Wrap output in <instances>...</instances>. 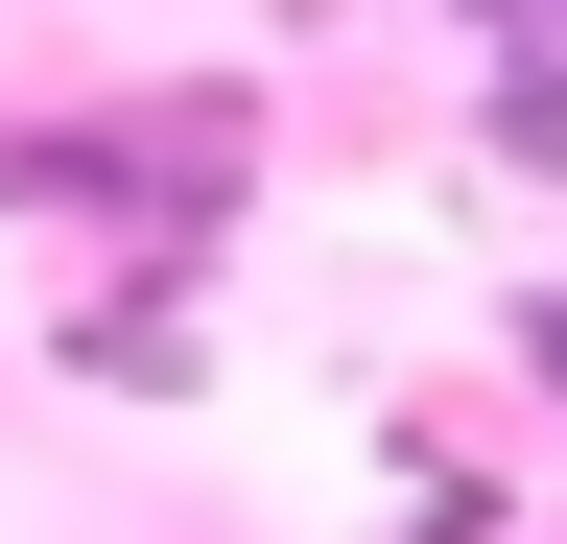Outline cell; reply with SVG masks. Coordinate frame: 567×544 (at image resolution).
<instances>
[{
  "mask_svg": "<svg viewBox=\"0 0 567 544\" xmlns=\"http://www.w3.org/2000/svg\"><path fill=\"white\" fill-rule=\"evenodd\" d=\"M237 166H260V119H237V95H142V119H0V214H118L142 260H189Z\"/></svg>",
  "mask_w": 567,
  "mask_h": 544,
  "instance_id": "6da1fadb",
  "label": "cell"
},
{
  "mask_svg": "<svg viewBox=\"0 0 567 544\" xmlns=\"http://www.w3.org/2000/svg\"><path fill=\"white\" fill-rule=\"evenodd\" d=\"M450 24H496V48H567V0H450Z\"/></svg>",
  "mask_w": 567,
  "mask_h": 544,
  "instance_id": "7a4b0ae2",
  "label": "cell"
},
{
  "mask_svg": "<svg viewBox=\"0 0 567 544\" xmlns=\"http://www.w3.org/2000/svg\"><path fill=\"white\" fill-rule=\"evenodd\" d=\"M520 356H544V379H567V285H544V308H520Z\"/></svg>",
  "mask_w": 567,
  "mask_h": 544,
  "instance_id": "3957f363",
  "label": "cell"
}]
</instances>
